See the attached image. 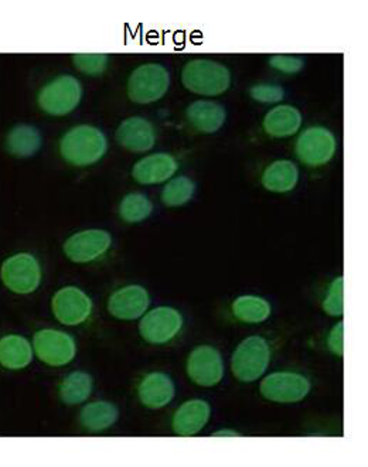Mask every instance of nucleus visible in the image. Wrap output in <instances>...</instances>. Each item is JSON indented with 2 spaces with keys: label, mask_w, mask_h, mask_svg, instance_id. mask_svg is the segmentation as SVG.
I'll list each match as a JSON object with an SVG mask.
<instances>
[{
  "label": "nucleus",
  "mask_w": 368,
  "mask_h": 467,
  "mask_svg": "<svg viewBox=\"0 0 368 467\" xmlns=\"http://www.w3.org/2000/svg\"><path fill=\"white\" fill-rule=\"evenodd\" d=\"M107 149L104 132L91 125H79L69 130L60 142L61 158L77 168H87L101 161Z\"/></svg>",
  "instance_id": "1"
},
{
  "label": "nucleus",
  "mask_w": 368,
  "mask_h": 467,
  "mask_svg": "<svg viewBox=\"0 0 368 467\" xmlns=\"http://www.w3.org/2000/svg\"><path fill=\"white\" fill-rule=\"evenodd\" d=\"M183 87L193 94L218 97L231 86L230 70L217 61L195 58L182 70Z\"/></svg>",
  "instance_id": "2"
},
{
  "label": "nucleus",
  "mask_w": 368,
  "mask_h": 467,
  "mask_svg": "<svg viewBox=\"0 0 368 467\" xmlns=\"http://www.w3.org/2000/svg\"><path fill=\"white\" fill-rule=\"evenodd\" d=\"M271 361V348L261 336H252L236 348L231 360L234 377L241 382H254L264 376Z\"/></svg>",
  "instance_id": "3"
},
{
  "label": "nucleus",
  "mask_w": 368,
  "mask_h": 467,
  "mask_svg": "<svg viewBox=\"0 0 368 467\" xmlns=\"http://www.w3.org/2000/svg\"><path fill=\"white\" fill-rule=\"evenodd\" d=\"M170 74L161 64H143L128 79V97L135 104L158 102L169 91Z\"/></svg>",
  "instance_id": "4"
},
{
  "label": "nucleus",
  "mask_w": 368,
  "mask_h": 467,
  "mask_svg": "<svg viewBox=\"0 0 368 467\" xmlns=\"http://www.w3.org/2000/svg\"><path fill=\"white\" fill-rule=\"evenodd\" d=\"M81 99V82L73 76H60L41 88L37 101L46 114L64 117L79 107Z\"/></svg>",
  "instance_id": "5"
},
{
  "label": "nucleus",
  "mask_w": 368,
  "mask_h": 467,
  "mask_svg": "<svg viewBox=\"0 0 368 467\" xmlns=\"http://www.w3.org/2000/svg\"><path fill=\"white\" fill-rule=\"evenodd\" d=\"M0 275L2 282L10 292L30 295L40 286L41 266L32 254L20 253L5 261Z\"/></svg>",
  "instance_id": "6"
},
{
  "label": "nucleus",
  "mask_w": 368,
  "mask_h": 467,
  "mask_svg": "<svg viewBox=\"0 0 368 467\" xmlns=\"http://www.w3.org/2000/svg\"><path fill=\"white\" fill-rule=\"evenodd\" d=\"M32 346L38 360L50 367H64L76 358V340L73 336L60 330H38L33 336Z\"/></svg>",
  "instance_id": "7"
},
{
  "label": "nucleus",
  "mask_w": 368,
  "mask_h": 467,
  "mask_svg": "<svg viewBox=\"0 0 368 467\" xmlns=\"http://www.w3.org/2000/svg\"><path fill=\"white\" fill-rule=\"evenodd\" d=\"M183 327V316L173 307H154L142 316L139 333L149 345H166L173 340Z\"/></svg>",
  "instance_id": "8"
},
{
  "label": "nucleus",
  "mask_w": 368,
  "mask_h": 467,
  "mask_svg": "<svg viewBox=\"0 0 368 467\" xmlns=\"http://www.w3.org/2000/svg\"><path fill=\"white\" fill-rule=\"evenodd\" d=\"M336 149V138L328 128L311 127L300 133L296 140L295 152L309 168H319L333 159Z\"/></svg>",
  "instance_id": "9"
},
{
  "label": "nucleus",
  "mask_w": 368,
  "mask_h": 467,
  "mask_svg": "<svg viewBox=\"0 0 368 467\" xmlns=\"http://www.w3.org/2000/svg\"><path fill=\"white\" fill-rule=\"evenodd\" d=\"M310 382L302 374L282 373L269 374L261 382V394L268 401L278 404H296L308 397Z\"/></svg>",
  "instance_id": "10"
},
{
  "label": "nucleus",
  "mask_w": 368,
  "mask_h": 467,
  "mask_svg": "<svg viewBox=\"0 0 368 467\" xmlns=\"http://www.w3.org/2000/svg\"><path fill=\"white\" fill-rule=\"evenodd\" d=\"M56 320L64 326H79L87 322L92 313V300L77 286L61 287L51 299Z\"/></svg>",
  "instance_id": "11"
},
{
  "label": "nucleus",
  "mask_w": 368,
  "mask_h": 467,
  "mask_svg": "<svg viewBox=\"0 0 368 467\" xmlns=\"http://www.w3.org/2000/svg\"><path fill=\"white\" fill-rule=\"evenodd\" d=\"M187 376L200 387L217 386L224 377L223 357L217 348L198 346L187 358Z\"/></svg>",
  "instance_id": "12"
},
{
  "label": "nucleus",
  "mask_w": 368,
  "mask_h": 467,
  "mask_svg": "<svg viewBox=\"0 0 368 467\" xmlns=\"http://www.w3.org/2000/svg\"><path fill=\"white\" fill-rule=\"evenodd\" d=\"M112 238L104 230H85L73 234L64 243L67 258L76 264H89L104 255L110 248Z\"/></svg>",
  "instance_id": "13"
},
{
  "label": "nucleus",
  "mask_w": 368,
  "mask_h": 467,
  "mask_svg": "<svg viewBox=\"0 0 368 467\" xmlns=\"http://www.w3.org/2000/svg\"><path fill=\"white\" fill-rule=\"evenodd\" d=\"M151 296L141 285H128L113 292L108 300V312L120 320H136L148 312Z\"/></svg>",
  "instance_id": "14"
},
{
  "label": "nucleus",
  "mask_w": 368,
  "mask_h": 467,
  "mask_svg": "<svg viewBox=\"0 0 368 467\" xmlns=\"http://www.w3.org/2000/svg\"><path fill=\"white\" fill-rule=\"evenodd\" d=\"M115 140L130 152L146 153L156 143V130L145 118L131 117L121 122Z\"/></svg>",
  "instance_id": "15"
},
{
  "label": "nucleus",
  "mask_w": 368,
  "mask_h": 467,
  "mask_svg": "<svg viewBox=\"0 0 368 467\" xmlns=\"http://www.w3.org/2000/svg\"><path fill=\"white\" fill-rule=\"evenodd\" d=\"M179 169V163L169 153H154L136 161L132 169L133 181L143 186L169 182Z\"/></svg>",
  "instance_id": "16"
},
{
  "label": "nucleus",
  "mask_w": 368,
  "mask_h": 467,
  "mask_svg": "<svg viewBox=\"0 0 368 467\" xmlns=\"http://www.w3.org/2000/svg\"><path fill=\"white\" fill-rule=\"evenodd\" d=\"M211 408L203 400H192L177 408L172 428L179 436H193L202 432L210 420Z\"/></svg>",
  "instance_id": "17"
},
{
  "label": "nucleus",
  "mask_w": 368,
  "mask_h": 467,
  "mask_svg": "<svg viewBox=\"0 0 368 467\" xmlns=\"http://www.w3.org/2000/svg\"><path fill=\"white\" fill-rule=\"evenodd\" d=\"M139 401L151 410H161L174 398V384L167 374L156 371L148 374L139 382Z\"/></svg>",
  "instance_id": "18"
},
{
  "label": "nucleus",
  "mask_w": 368,
  "mask_h": 467,
  "mask_svg": "<svg viewBox=\"0 0 368 467\" xmlns=\"http://www.w3.org/2000/svg\"><path fill=\"white\" fill-rule=\"evenodd\" d=\"M186 117L198 132L215 133L226 123V108L218 102L200 99L187 107Z\"/></svg>",
  "instance_id": "19"
},
{
  "label": "nucleus",
  "mask_w": 368,
  "mask_h": 467,
  "mask_svg": "<svg viewBox=\"0 0 368 467\" xmlns=\"http://www.w3.org/2000/svg\"><path fill=\"white\" fill-rule=\"evenodd\" d=\"M262 127L272 138H288L302 127V114L292 105H277L265 115Z\"/></svg>",
  "instance_id": "20"
},
{
  "label": "nucleus",
  "mask_w": 368,
  "mask_h": 467,
  "mask_svg": "<svg viewBox=\"0 0 368 467\" xmlns=\"http://www.w3.org/2000/svg\"><path fill=\"white\" fill-rule=\"evenodd\" d=\"M33 361V346L19 335L0 338V366L13 371L26 368Z\"/></svg>",
  "instance_id": "21"
},
{
  "label": "nucleus",
  "mask_w": 368,
  "mask_h": 467,
  "mask_svg": "<svg viewBox=\"0 0 368 467\" xmlns=\"http://www.w3.org/2000/svg\"><path fill=\"white\" fill-rule=\"evenodd\" d=\"M300 181V171L293 161H277L269 164L262 174V186L272 193H288Z\"/></svg>",
  "instance_id": "22"
},
{
  "label": "nucleus",
  "mask_w": 368,
  "mask_h": 467,
  "mask_svg": "<svg viewBox=\"0 0 368 467\" xmlns=\"http://www.w3.org/2000/svg\"><path fill=\"white\" fill-rule=\"evenodd\" d=\"M120 418V410L112 402L95 401L85 405L79 414V423L89 432L110 430Z\"/></svg>",
  "instance_id": "23"
},
{
  "label": "nucleus",
  "mask_w": 368,
  "mask_h": 467,
  "mask_svg": "<svg viewBox=\"0 0 368 467\" xmlns=\"http://www.w3.org/2000/svg\"><path fill=\"white\" fill-rule=\"evenodd\" d=\"M94 389V379L85 371H74L64 377L58 387V395L61 401L66 405L84 404L92 394Z\"/></svg>",
  "instance_id": "24"
},
{
  "label": "nucleus",
  "mask_w": 368,
  "mask_h": 467,
  "mask_svg": "<svg viewBox=\"0 0 368 467\" xmlns=\"http://www.w3.org/2000/svg\"><path fill=\"white\" fill-rule=\"evenodd\" d=\"M41 133L30 125H19L13 128L7 135V152L16 158H30L41 148Z\"/></svg>",
  "instance_id": "25"
},
{
  "label": "nucleus",
  "mask_w": 368,
  "mask_h": 467,
  "mask_svg": "<svg viewBox=\"0 0 368 467\" xmlns=\"http://www.w3.org/2000/svg\"><path fill=\"white\" fill-rule=\"evenodd\" d=\"M271 305L264 297L247 296L237 297L233 302V313L239 322L248 325H258L271 316Z\"/></svg>",
  "instance_id": "26"
},
{
  "label": "nucleus",
  "mask_w": 368,
  "mask_h": 467,
  "mask_svg": "<svg viewBox=\"0 0 368 467\" xmlns=\"http://www.w3.org/2000/svg\"><path fill=\"white\" fill-rule=\"evenodd\" d=\"M153 213V204L142 193L126 194L120 204V217L128 224L145 222Z\"/></svg>",
  "instance_id": "27"
},
{
  "label": "nucleus",
  "mask_w": 368,
  "mask_h": 467,
  "mask_svg": "<svg viewBox=\"0 0 368 467\" xmlns=\"http://www.w3.org/2000/svg\"><path fill=\"white\" fill-rule=\"evenodd\" d=\"M195 193V182L189 177L180 176L170 179L162 190L161 199L166 207H180L193 199Z\"/></svg>",
  "instance_id": "28"
},
{
  "label": "nucleus",
  "mask_w": 368,
  "mask_h": 467,
  "mask_svg": "<svg viewBox=\"0 0 368 467\" xmlns=\"http://www.w3.org/2000/svg\"><path fill=\"white\" fill-rule=\"evenodd\" d=\"M77 70L87 76H101L108 66V56L105 54H76L73 57Z\"/></svg>",
  "instance_id": "29"
},
{
  "label": "nucleus",
  "mask_w": 368,
  "mask_h": 467,
  "mask_svg": "<svg viewBox=\"0 0 368 467\" xmlns=\"http://www.w3.org/2000/svg\"><path fill=\"white\" fill-rule=\"evenodd\" d=\"M343 279V276H337V278L331 282V286H329L328 295H326L323 300L324 312L328 313V315L334 316V317L343 316L344 312Z\"/></svg>",
  "instance_id": "30"
},
{
  "label": "nucleus",
  "mask_w": 368,
  "mask_h": 467,
  "mask_svg": "<svg viewBox=\"0 0 368 467\" xmlns=\"http://www.w3.org/2000/svg\"><path fill=\"white\" fill-rule=\"evenodd\" d=\"M249 95L254 101L262 102V104H275V102L282 101L285 91L279 86L259 84V86H254L249 89Z\"/></svg>",
  "instance_id": "31"
},
{
  "label": "nucleus",
  "mask_w": 368,
  "mask_h": 467,
  "mask_svg": "<svg viewBox=\"0 0 368 467\" xmlns=\"http://www.w3.org/2000/svg\"><path fill=\"white\" fill-rule=\"evenodd\" d=\"M269 66L283 74H296L302 70L305 61L293 56H274L269 58Z\"/></svg>",
  "instance_id": "32"
},
{
  "label": "nucleus",
  "mask_w": 368,
  "mask_h": 467,
  "mask_svg": "<svg viewBox=\"0 0 368 467\" xmlns=\"http://www.w3.org/2000/svg\"><path fill=\"white\" fill-rule=\"evenodd\" d=\"M344 323L339 322L331 328L328 338V346L331 353L337 357H343L344 354Z\"/></svg>",
  "instance_id": "33"
},
{
  "label": "nucleus",
  "mask_w": 368,
  "mask_h": 467,
  "mask_svg": "<svg viewBox=\"0 0 368 467\" xmlns=\"http://www.w3.org/2000/svg\"><path fill=\"white\" fill-rule=\"evenodd\" d=\"M213 436H239L237 431H218V432L213 433Z\"/></svg>",
  "instance_id": "34"
}]
</instances>
